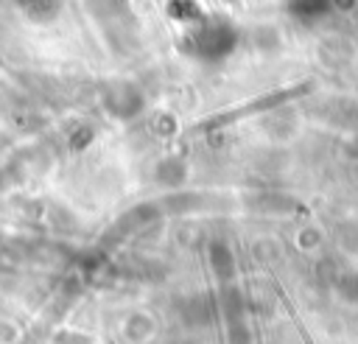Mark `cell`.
Returning a JSON list of instances; mask_svg holds the SVG:
<instances>
[{
  "mask_svg": "<svg viewBox=\"0 0 358 344\" xmlns=\"http://www.w3.org/2000/svg\"><path fill=\"white\" fill-rule=\"evenodd\" d=\"M101 101H103L106 112L115 115V117H120V120L134 117V115L145 106L143 89H140L137 84H131V81H112V84H106Z\"/></svg>",
  "mask_w": 358,
  "mask_h": 344,
  "instance_id": "1",
  "label": "cell"
},
{
  "mask_svg": "<svg viewBox=\"0 0 358 344\" xmlns=\"http://www.w3.org/2000/svg\"><path fill=\"white\" fill-rule=\"evenodd\" d=\"M210 263L215 268L218 277H229L232 274V255H229V246L221 243V241H213L210 243Z\"/></svg>",
  "mask_w": 358,
  "mask_h": 344,
  "instance_id": "2",
  "label": "cell"
},
{
  "mask_svg": "<svg viewBox=\"0 0 358 344\" xmlns=\"http://www.w3.org/2000/svg\"><path fill=\"white\" fill-rule=\"evenodd\" d=\"M20 6H22V8H25L31 17L45 20L48 14H53V11H56L59 0H20Z\"/></svg>",
  "mask_w": 358,
  "mask_h": 344,
  "instance_id": "3",
  "label": "cell"
}]
</instances>
